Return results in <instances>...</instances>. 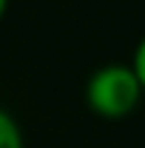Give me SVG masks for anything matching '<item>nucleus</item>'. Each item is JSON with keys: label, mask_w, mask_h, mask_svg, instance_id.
Listing matches in <instances>:
<instances>
[{"label": "nucleus", "mask_w": 145, "mask_h": 148, "mask_svg": "<svg viewBox=\"0 0 145 148\" xmlns=\"http://www.w3.org/2000/svg\"><path fill=\"white\" fill-rule=\"evenodd\" d=\"M0 148H23V131L6 108H0Z\"/></svg>", "instance_id": "f03ea898"}, {"label": "nucleus", "mask_w": 145, "mask_h": 148, "mask_svg": "<svg viewBox=\"0 0 145 148\" xmlns=\"http://www.w3.org/2000/svg\"><path fill=\"white\" fill-rule=\"evenodd\" d=\"M6 12H9V0H0V20L6 17Z\"/></svg>", "instance_id": "20e7f679"}, {"label": "nucleus", "mask_w": 145, "mask_h": 148, "mask_svg": "<svg viewBox=\"0 0 145 148\" xmlns=\"http://www.w3.org/2000/svg\"><path fill=\"white\" fill-rule=\"evenodd\" d=\"M134 74H137V80H140V86H142V94H145V37L137 43V49H134V57H131V63H128Z\"/></svg>", "instance_id": "7ed1b4c3"}, {"label": "nucleus", "mask_w": 145, "mask_h": 148, "mask_svg": "<svg viewBox=\"0 0 145 148\" xmlns=\"http://www.w3.org/2000/svg\"><path fill=\"white\" fill-rule=\"evenodd\" d=\"M142 100V86L125 63H105L85 83V106L103 120H122Z\"/></svg>", "instance_id": "f257e3e1"}]
</instances>
